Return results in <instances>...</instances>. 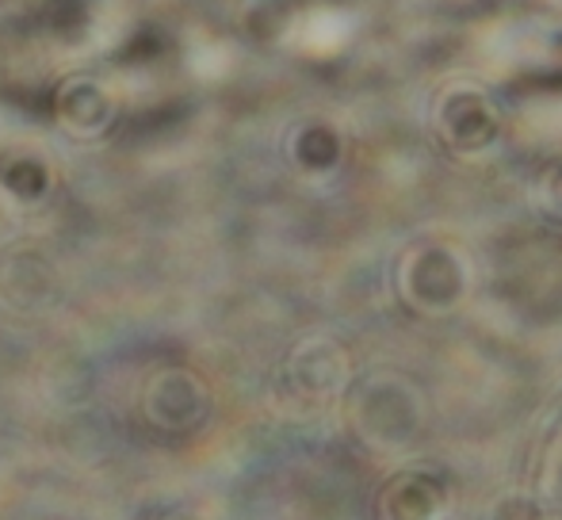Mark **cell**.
Returning a JSON list of instances; mask_svg holds the SVG:
<instances>
[{"label":"cell","mask_w":562,"mask_h":520,"mask_svg":"<svg viewBox=\"0 0 562 520\" xmlns=\"http://www.w3.org/2000/svg\"><path fill=\"white\" fill-rule=\"evenodd\" d=\"M146 417L165 432H188L207 417V387L184 368H161L142 394Z\"/></svg>","instance_id":"1"},{"label":"cell","mask_w":562,"mask_h":520,"mask_svg":"<svg viewBox=\"0 0 562 520\" xmlns=\"http://www.w3.org/2000/svg\"><path fill=\"white\" fill-rule=\"evenodd\" d=\"M58 123L77 138H97L115 123V100L92 77H74L58 92Z\"/></svg>","instance_id":"2"},{"label":"cell","mask_w":562,"mask_h":520,"mask_svg":"<svg viewBox=\"0 0 562 520\" xmlns=\"http://www.w3.org/2000/svg\"><path fill=\"white\" fill-rule=\"evenodd\" d=\"M0 295L12 306H20V310H31V306L46 303V295H50V272L31 257L12 260L0 272Z\"/></svg>","instance_id":"3"},{"label":"cell","mask_w":562,"mask_h":520,"mask_svg":"<svg viewBox=\"0 0 562 520\" xmlns=\"http://www.w3.org/2000/svg\"><path fill=\"white\" fill-rule=\"evenodd\" d=\"M0 192L15 203H35L50 192V169L38 157H12L0 165Z\"/></svg>","instance_id":"4"},{"label":"cell","mask_w":562,"mask_h":520,"mask_svg":"<svg viewBox=\"0 0 562 520\" xmlns=\"http://www.w3.org/2000/svg\"><path fill=\"white\" fill-rule=\"evenodd\" d=\"M172 520H192V517H172Z\"/></svg>","instance_id":"5"}]
</instances>
